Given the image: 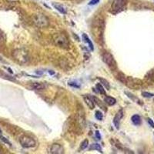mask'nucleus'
I'll list each match as a JSON object with an SVG mask.
<instances>
[{
  "mask_svg": "<svg viewBox=\"0 0 154 154\" xmlns=\"http://www.w3.org/2000/svg\"><path fill=\"white\" fill-rule=\"evenodd\" d=\"M92 32L96 38V41L100 43L103 41V20L100 18H97L94 20L92 24Z\"/></svg>",
  "mask_w": 154,
  "mask_h": 154,
  "instance_id": "f257e3e1",
  "label": "nucleus"
},
{
  "mask_svg": "<svg viewBox=\"0 0 154 154\" xmlns=\"http://www.w3.org/2000/svg\"><path fill=\"white\" fill-rule=\"evenodd\" d=\"M12 57L19 64H23L29 61V56L28 51L25 49H17L12 52Z\"/></svg>",
  "mask_w": 154,
  "mask_h": 154,
  "instance_id": "f03ea898",
  "label": "nucleus"
},
{
  "mask_svg": "<svg viewBox=\"0 0 154 154\" xmlns=\"http://www.w3.org/2000/svg\"><path fill=\"white\" fill-rule=\"evenodd\" d=\"M53 41L58 47L62 49H68L69 40L68 38L63 33H56L53 36Z\"/></svg>",
  "mask_w": 154,
  "mask_h": 154,
  "instance_id": "7ed1b4c3",
  "label": "nucleus"
},
{
  "mask_svg": "<svg viewBox=\"0 0 154 154\" xmlns=\"http://www.w3.org/2000/svg\"><path fill=\"white\" fill-rule=\"evenodd\" d=\"M32 20L38 28H46L49 26V19L43 14H35L32 16Z\"/></svg>",
  "mask_w": 154,
  "mask_h": 154,
  "instance_id": "20e7f679",
  "label": "nucleus"
},
{
  "mask_svg": "<svg viewBox=\"0 0 154 154\" xmlns=\"http://www.w3.org/2000/svg\"><path fill=\"white\" fill-rule=\"evenodd\" d=\"M19 143L24 148H32L36 145V142L33 138L29 137V136H22L19 138Z\"/></svg>",
  "mask_w": 154,
  "mask_h": 154,
  "instance_id": "39448f33",
  "label": "nucleus"
},
{
  "mask_svg": "<svg viewBox=\"0 0 154 154\" xmlns=\"http://www.w3.org/2000/svg\"><path fill=\"white\" fill-rule=\"evenodd\" d=\"M127 3V0H113L111 5V10L113 13H117L123 10Z\"/></svg>",
  "mask_w": 154,
  "mask_h": 154,
  "instance_id": "423d86ee",
  "label": "nucleus"
},
{
  "mask_svg": "<svg viewBox=\"0 0 154 154\" xmlns=\"http://www.w3.org/2000/svg\"><path fill=\"white\" fill-rule=\"evenodd\" d=\"M103 60L112 69H115L116 67V63L114 60L113 56L110 53H104L103 55Z\"/></svg>",
  "mask_w": 154,
  "mask_h": 154,
  "instance_id": "0eeeda50",
  "label": "nucleus"
},
{
  "mask_svg": "<svg viewBox=\"0 0 154 154\" xmlns=\"http://www.w3.org/2000/svg\"><path fill=\"white\" fill-rule=\"evenodd\" d=\"M123 109H119L116 114L115 117L113 119V124L116 126V129H119V124H120V120L121 119L123 118Z\"/></svg>",
  "mask_w": 154,
  "mask_h": 154,
  "instance_id": "6e6552de",
  "label": "nucleus"
},
{
  "mask_svg": "<svg viewBox=\"0 0 154 154\" xmlns=\"http://www.w3.org/2000/svg\"><path fill=\"white\" fill-rule=\"evenodd\" d=\"M63 152V148L61 145L57 143H54L50 147V153L60 154Z\"/></svg>",
  "mask_w": 154,
  "mask_h": 154,
  "instance_id": "1a4fd4ad",
  "label": "nucleus"
},
{
  "mask_svg": "<svg viewBox=\"0 0 154 154\" xmlns=\"http://www.w3.org/2000/svg\"><path fill=\"white\" fill-rule=\"evenodd\" d=\"M84 101L86 103V104L87 105V106L89 107V109H93L95 108V102L94 100H93V97H91V96H84Z\"/></svg>",
  "mask_w": 154,
  "mask_h": 154,
  "instance_id": "9d476101",
  "label": "nucleus"
},
{
  "mask_svg": "<svg viewBox=\"0 0 154 154\" xmlns=\"http://www.w3.org/2000/svg\"><path fill=\"white\" fill-rule=\"evenodd\" d=\"M31 87L33 89H36V90H40V89H43L46 87V86L43 83H39V82H33L32 83Z\"/></svg>",
  "mask_w": 154,
  "mask_h": 154,
  "instance_id": "9b49d317",
  "label": "nucleus"
},
{
  "mask_svg": "<svg viewBox=\"0 0 154 154\" xmlns=\"http://www.w3.org/2000/svg\"><path fill=\"white\" fill-rule=\"evenodd\" d=\"M104 102H105L107 105L112 106L116 103V99H114L113 97H111V96H106V97L104 99Z\"/></svg>",
  "mask_w": 154,
  "mask_h": 154,
  "instance_id": "f8f14e48",
  "label": "nucleus"
},
{
  "mask_svg": "<svg viewBox=\"0 0 154 154\" xmlns=\"http://www.w3.org/2000/svg\"><path fill=\"white\" fill-rule=\"evenodd\" d=\"M53 7L56 9L57 11H59L60 12L63 13V14H65L66 11V9L63 7V5H60V4H58V3H53Z\"/></svg>",
  "mask_w": 154,
  "mask_h": 154,
  "instance_id": "ddd939ff",
  "label": "nucleus"
},
{
  "mask_svg": "<svg viewBox=\"0 0 154 154\" xmlns=\"http://www.w3.org/2000/svg\"><path fill=\"white\" fill-rule=\"evenodd\" d=\"M132 122L136 126H138L141 123V118L139 115H134L132 116Z\"/></svg>",
  "mask_w": 154,
  "mask_h": 154,
  "instance_id": "4468645a",
  "label": "nucleus"
},
{
  "mask_svg": "<svg viewBox=\"0 0 154 154\" xmlns=\"http://www.w3.org/2000/svg\"><path fill=\"white\" fill-rule=\"evenodd\" d=\"M82 38H83V40H84L85 42H87L90 49H91V50H93V49H94V48H93V42H91V40L89 38V37L87 36V35H86V34H83V35H82Z\"/></svg>",
  "mask_w": 154,
  "mask_h": 154,
  "instance_id": "2eb2a0df",
  "label": "nucleus"
},
{
  "mask_svg": "<svg viewBox=\"0 0 154 154\" xmlns=\"http://www.w3.org/2000/svg\"><path fill=\"white\" fill-rule=\"evenodd\" d=\"M89 149L90 150H97L99 152H102V148H101V146L98 143H93L89 147Z\"/></svg>",
  "mask_w": 154,
  "mask_h": 154,
  "instance_id": "dca6fc26",
  "label": "nucleus"
},
{
  "mask_svg": "<svg viewBox=\"0 0 154 154\" xmlns=\"http://www.w3.org/2000/svg\"><path fill=\"white\" fill-rule=\"evenodd\" d=\"M96 89H97V90L99 91V93H100L101 94H103V95L106 94L105 89H104L103 85L100 84V83H98V84L96 85Z\"/></svg>",
  "mask_w": 154,
  "mask_h": 154,
  "instance_id": "f3484780",
  "label": "nucleus"
},
{
  "mask_svg": "<svg viewBox=\"0 0 154 154\" xmlns=\"http://www.w3.org/2000/svg\"><path fill=\"white\" fill-rule=\"evenodd\" d=\"M88 145H89V141H88L87 140H85L84 141H83V142L81 143L80 149H82V150H83V149H86V148H87V146H88Z\"/></svg>",
  "mask_w": 154,
  "mask_h": 154,
  "instance_id": "a211bd4d",
  "label": "nucleus"
},
{
  "mask_svg": "<svg viewBox=\"0 0 154 154\" xmlns=\"http://www.w3.org/2000/svg\"><path fill=\"white\" fill-rule=\"evenodd\" d=\"M95 116H96V118L98 120L101 121L102 119H103V113H102L100 111H96V115H95Z\"/></svg>",
  "mask_w": 154,
  "mask_h": 154,
  "instance_id": "6ab92c4d",
  "label": "nucleus"
},
{
  "mask_svg": "<svg viewBox=\"0 0 154 154\" xmlns=\"http://www.w3.org/2000/svg\"><path fill=\"white\" fill-rule=\"evenodd\" d=\"M100 80L102 82V85H103L104 86H105L106 88L107 89H109V82H107L106 79H100Z\"/></svg>",
  "mask_w": 154,
  "mask_h": 154,
  "instance_id": "aec40b11",
  "label": "nucleus"
},
{
  "mask_svg": "<svg viewBox=\"0 0 154 154\" xmlns=\"http://www.w3.org/2000/svg\"><path fill=\"white\" fill-rule=\"evenodd\" d=\"M0 140H2V142L5 143H6V144H8V145L11 146V143L9 142V140H8V139H6V138H5V137H2V135H0Z\"/></svg>",
  "mask_w": 154,
  "mask_h": 154,
  "instance_id": "412c9836",
  "label": "nucleus"
},
{
  "mask_svg": "<svg viewBox=\"0 0 154 154\" xmlns=\"http://www.w3.org/2000/svg\"><path fill=\"white\" fill-rule=\"evenodd\" d=\"M142 95L144 97H146V98H151V97H152V96H154L152 93H147V92H143V93H142Z\"/></svg>",
  "mask_w": 154,
  "mask_h": 154,
  "instance_id": "4be33fe9",
  "label": "nucleus"
},
{
  "mask_svg": "<svg viewBox=\"0 0 154 154\" xmlns=\"http://www.w3.org/2000/svg\"><path fill=\"white\" fill-rule=\"evenodd\" d=\"M99 2H100V0H91V1L89 2V5H96V4L98 3Z\"/></svg>",
  "mask_w": 154,
  "mask_h": 154,
  "instance_id": "5701e85b",
  "label": "nucleus"
},
{
  "mask_svg": "<svg viewBox=\"0 0 154 154\" xmlns=\"http://www.w3.org/2000/svg\"><path fill=\"white\" fill-rule=\"evenodd\" d=\"M75 83H76V82H69V86H74V87H75V88H79V85L75 84Z\"/></svg>",
  "mask_w": 154,
  "mask_h": 154,
  "instance_id": "b1692460",
  "label": "nucleus"
},
{
  "mask_svg": "<svg viewBox=\"0 0 154 154\" xmlns=\"http://www.w3.org/2000/svg\"><path fill=\"white\" fill-rule=\"evenodd\" d=\"M148 123H149V124L150 125L151 127L154 128V123L152 122V120L151 119H148Z\"/></svg>",
  "mask_w": 154,
  "mask_h": 154,
  "instance_id": "393cba45",
  "label": "nucleus"
},
{
  "mask_svg": "<svg viewBox=\"0 0 154 154\" xmlns=\"http://www.w3.org/2000/svg\"><path fill=\"white\" fill-rule=\"evenodd\" d=\"M96 138L98 139L99 140H100V139H101V136H100V132H99V131H96Z\"/></svg>",
  "mask_w": 154,
  "mask_h": 154,
  "instance_id": "a878e982",
  "label": "nucleus"
},
{
  "mask_svg": "<svg viewBox=\"0 0 154 154\" xmlns=\"http://www.w3.org/2000/svg\"><path fill=\"white\" fill-rule=\"evenodd\" d=\"M3 42H4V38L3 36H2V34H1V32H0V45H1Z\"/></svg>",
  "mask_w": 154,
  "mask_h": 154,
  "instance_id": "bb28decb",
  "label": "nucleus"
},
{
  "mask_svg": "<svg viewBox=\"0 0 154 154\" xmlns=\"http://www.w3.org/2000/svg\"><path fill=\"white\" fill-rule=\"evenodd\" d=\"M9 2H19V0H6Z\"/></svg>",
  "mask_w": 154,
  "mask_h": 154,
  "instance_id": "cd10ccee",
  "label": "nucleus"
},
{
  "mask_svg": "<svg viewBox=\"0 0 154 154\" xmlns=\"http://www.w3.org/2000/svg\"><path fill=\"white\" fill-rule=\"evenodd\" d=\"M2 133V131H1V130H0V133Z\"/></svg>",
  "mask_w": 154,
  "mask_h": 154,
  "instance_id": "c85d7f7f",
  "label": "nucleus"
},
{
  "mask_svg": "<svg viewBox=\"0 0 154 154\" xmlns=\"http://www.w3.org/2000/svg\"><path fill=\"white\" fill-rule=\"evenodd\" d=\"M153 81H154V77H153Z\"/></svg>",
  "mask_w": 154,
  "mask_h": 154,
  "instance_id": "c756f323",
  "label": "nucleus"
}]
</instances>
